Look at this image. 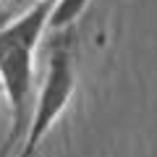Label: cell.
Listing matches in <instances>:
<instances>
[{
	"label": "cell",
	"mask_w": 157,
	"mask_h": 157,
	"mask_svg": "<svg viewBox=\"0 0 157 157\" xmlns=\"http://www.w3.org/2000/svg\"><path fill=\"white\" fill-rule=\"evenodd\" d=\"M52 3L55 0L32 3L24 13L0 26V86L11 107V131L3 141L0 157H8L26 134L34 89V55L42 34L47 32Z\"/></svg>",
	"instance_id": "6da1fadb"
},
{
	"label": "cell",
	"mask_w": 157,
	"mask_h": 157,
	"mask_svg": "<svg viewBox=\"0 0 157 157\" xmlns=\"http://www.w3.org/2000/svg\"><path fill=\"white\" fill-rule=\"evenodd\" d=\"M73 92H76V52H73V34L60 32L50 42L47 52V68L39 84L34 107L29 113L26 139L18 157H34L50 128L58 123V118L71 105Z\"/></svg>",
	"instance_id": "7a4b0ae2"
},
{
	"label": "cell",
	"mask_w": 157,
	"mask_h": 157,
	"mask_svg": "<svg viewBox=\"0 0 157 157\" xmlns=\"http://www.w3.org/2000/svg\"><path fill=\"white\" fill-rule=\"evenodd\" d=\"M89 0H55L50 11V21H47V29L55 34L60 32H71L73 24L81 18V13L86 11Z\"/></svg>",
	"instance_id": "3957f363"
},
{
	"label": "cell",
	"mask_w": 157,
	"mask_h": 157,
	"mask_svg": "<svg viewBox=\"0 0 157 157\" xmlns=\"http://www.w3.org/2000/svg\"><path fill=\"white\" fill-rule=\"evenodd\" d=\"M0 94H3V86H0Z\"/></svg>",
	"instance_id": "277c9868"
}]
</instances>
